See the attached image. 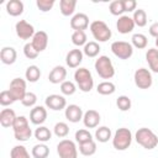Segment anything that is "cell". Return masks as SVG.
<instances>
[{
	"label": "cell",
	"mask_w": 158,
	"mask_h": 158,
	"mask_svg": "<svg viewBox=\"0 0 158 158\" xmlns=\"http://www.w3.org/2000/svg\"><path fill=\"white\" fill-rule=\"evenodd\" d=\"M136 142L146 149H153L158 146V136L148 127H141L135 133Z\"/></svg>",
	"instance_id": "6da1fadb"
},
{
	"label": "cell",
	"mask_w": 158,
	"mask_h": 158,
	"mask_svg": "<svg viewBox=\"0 0 158 158\" xmlns=\"http://www.w3.org/2000/svg\"><path fill=\"white\" fill-rule=\"evenodd\" d=\"M12 130H14L15 139L20 141V142H26L32 136V130L30 128L28 120L25 116H17L16 117L14 126H12Z\"/></svg>",
	"instance_id": "7a4b0ae2"
},
{
	"label": "cell",
	"mask_w": 158,
	"mask_h": 158,
	"mask_svg": "<svg viewBox=\"0 0 158 158\" xmlns=\"http://www.w3.org/2000/svg\"><path fill=\"white\" fill-rule=\"evenodd\" d=\"M132 132L130 128H117L112 136V146L117 151H126L132 143Z\"/></svg>",
	"instance_id": "3957f363"
},
{
	"label": "cell",
	"mask_w": 158,
	"mask_h": 158,
	"mask_svg": "<svg viewBox=\"0 0 158 158\" xmlns=\"http://www.w3.org/2000/svg\"><path fill=\"white\" fill-rule=\"evenodd\" d=\"M74 80L83 93H89L94 88V79L89 69L86 68H78L74 72Z\"/></svg>",
	"instance_id": "277c9868"
},
{
	"label": "cell",
	"mask_w": 158,
	"mask_h": 158,
	"mask_svg": "<svg viewBox=\"0 0 158 158\" xmlns=\"http://www.w3.org/2000/svg\"><path fill=\"white\" fill-rule=\"evenodd\" d=\"M98 75L102 79H111L115 75V67L107 56H99L94 63Z\"/></svg>",
	"instance_id": "5b68a950"
},
{
	"label": "cell",
	"mask_w": 158,
	"mask_h": 158,
	"mask_svg": "<svg viewBox=\"0 0 158 158\" xmlns=\"http://www.w3.org/2000/svg\"><path fill=\"white\" fill-rule=\"evenodd\" d=\"M89 28H90V32H91L94 40H96L98 42H106L112 36V32H111L110 27L106 25V22H104L101 20L93 21L90 23Z\"/></svg>",
	"instance_id": "8992f818"
},
{
	"label": "cell",
	"mask_w": 158,
	"mask_h": 158,
	"mask_svg": "<svg viewBox=\"0 0 158 158\" xmlns=\"http://www.w3.org/2000/svg\"><path fill=\"white\" fill-rule=\"evenodd\" d=\"M111 52L120 59H130L133 54V46L126 41H115L111 43Z\"/></svg>",
	"instance_id": "52a82bcc"
},
{
	"label": "cell",
	"mask_w": 158,
	"mask_h": 158,
	"mask_svg": "<svg viewBox=\"0 0 158 158\" xmlns=\"http://www.w3.org/2000/svg\"><path fill=\"white\" fill-rule=\"evenodd\" d=\"M133 80L136 86L139 89H149L153 84L152 73L147 68H138L133 74Z\"/></svg>",
	"instance_id": "ba28073f"
},
{
	"label": "cell",
	"mask_w": 158,
	"mask_h": 158,
	"mask_svg": "<svg viewBox=\"0 0 158 158\" xmlns=\"http://www.w3.org/2000/svg\"><path fill=\"white\" fill-rule=\"evenodd\" d=\"M57 153L59 158H78V148L72 139H62L57 144Z\"/></svg>",
	"instance_id": "9c48e42d"
},
{
	"label": "cell",
	"mask_w": 158,
	"mask_h": 158,
	"mask_svg": "<svg viewBox=\"0 0 158 158\" xmlns=\"http://www.w3.org/2000/svg\"><path fill=\"white\" fill-rule=\"evenodd\" d=\"M9 91L11 93V95H12L15 101H19V100L21 101L25 98L26 93H27V90H26V80L22 79V78H14L11 80V83H10Z\"/></svg>",
	"instance_id": "30bf717a"
},
{
	"label": "cell",
	"mask_w": 158,
	"mask_h": 158,
	"mask_svg": "<svg viewBox=\"0 0 158 158\" xmlns=\"http://www.w3.org/2000/svg\"><path fill=\"white\" fill-rule=\"evenodd\" d=\"M15 31H16V35L21 40H30L35 36V27L27 22L26 20H20L16 22L15 25Z\"/></svg>",
	"instance_id": "8fae6325"
},
{
	"label": "cell",
	"mask_w": 158,
	"mask_h": 158,
	"mask_svg": "<svg viewBox=\"0 0 158 158\" xmlns=\"http://www.w3.org/2000/svg\"><path fill=\"white\" fill-rule=\"evenodd\" d=\"M44 104L48 109L53 110V111H60L63 109L67 107V100L63 95L59 94H51L46 98Z\"/></svg>",
	"instance_id": "7c38bea8"
},
{
	"label": "cell",
	"mask_w": 158,
	"mask_h": 158,
	"mask_svg": "<svg viewBox=\"0 0 158 158\" xmlns=\"http://www.w3.org/2000/svg\"><path fill=\"white\" fill-rule=\"evenodd\" d=\"M89 26H90L89 25V17L86 14L78 12V14H74L70 19V27L74 31H84Z\"/></svg>",
	"instance_id": "4fadbf2b"
},
{
	"label": "cell",
	"mask_w": 158,
	"mask_h": 158,
	"mask_svg": "<svg viewBox=\"0 0 158 158\" xmlns=\"http://www.w3.org/2000/svg\"><path fill=\"white\" fill-rule=\"evenodd\" d=\"M64 110H65V111H64L65 118H67L69 122L77 123V122H79L80 120H83L84 112H83V109H81L79 105L70 104V105H68Z\"/></svg>",
	"instance_id": "5bb4252c"
},
{
	"label": "cell",
	"mask_w": 158,
	"mask_h": 158,
	"mask_svg": "<svg viewBox=\"0 0 158 158\" xmlns=\"http://www.w3.org/2000/svg\"><path fill=\"white\" fill-rule=\"evenodd\" d=\"M135 26L136 25L133 22V19L131 16H128V15L120 16L118 20H117V22H116V28L122 35H127V33L132 32L133 28H135Z\"/></svg>",
	"instance_id": "9a60e30c"
},
{
	"label": "cell",
	"mask_w": 158,
	"mask_h": 158,
	"mask_svg": "<svg viewBox=\"0 0 158 158\" xmlns=\"http://www.w3.org/2000/svg\"><path fill=\"white\" fill-rule=\"evenodd\" d=\"M46 118H47V110H46L44 106L37 105L33 109H31V111H30V121L33 125L41 126L46 121Z\"/></svg>",
	"instance_id": "2e32d148"
},
{
	"label": "cell",
	"mask_w": 158,
	"mask_h": 158,
	"mask_svg": "<svg viewBox=\"0 0 158 158\" xmlns=\"http://www.w3.org/2000/svg\"><path fill=\"white\" fill-rule=\"evenodd\" d=\"M83 51L79 49V48H74V49H70L67 56H65V63L69 68H78L80 65V63L83 62Z\"/></svg>",
	"instance_id": "e0dca14e"
},
{
	"label": "cell",
	"mask_w": 158,
	"mask_h": 158,
	"mask_svg": "<svg viewBox=\"0 0 158 158\" xmlns=\"http://www.w3.org/2000/svg\"><path fill=\"white\" fill-rule=\"evenodd\" d=\"M100 114L96 111V110H88L84 112V116H83V123L86 128H95L99 126L100 123Z\"/></svg>",
	"instance_id": "ac0fdd59"
},
{
	"label": "cell",
	"mask_w": 158,
	"mask_h": 158,
	"mask_svg": "<svg viewBox=\"0 0 158 158\" xmlns=\"http://www.w3.org/2000/svg\"><path fill=\"white\" fill-rule=\"evenodd\" d=\"M32 46L37 49V52H43L48 46V35L44 31H37L31 41Z\"/></svg>",
	"instance_id": "d6986e66"
},
{
	"label": "cell",
	"mask_w": 158,
	"mask_h": 158,
	"mask_svg": "<svg viewBox=\"0 0 158 158\" xmlns=\"http://www.w3.org/2000/svg\"><path fill=\"white\" fill-rule=\"evenodd\" d=\"M67 78V69L63 65H56L48 74V80L52 84H62L65 81Z\"/></svg>",
	"instance_id": "ffe728a7"
},
{
	"label": "cell",
	"mask_w": 158,
	"mask_h": 158,
	"mask_svg": "<svg viewBox=\"0 0 158 158\" xmlns=\"http://www.w3.org/2000/svg\"><path fill=\"white\" fill-rule=\"evenodd\" d=\"M17 58V52L14 47H2L0 51V59L4 64L10 65L16 62Z\"/></svg>",
	"instance_id": "44dd1931"
},
{
	"label": "cell",
	"mask_w": 158,
	"mask_h": 158,
	"mask_svg": "<svg viewBox=\"0 0 158 158\" xmlns=\"http://www.w3.org/2000/svg\"><path fill=\"white\" fill-rule=\"evenodd\" d=\"M16 117L17 116L12 109H2L0 112V125L5 128L12 127Z\"/></svg>",
	"instance_id": "7402d4cb"
},
{
	"label": "cell",
	"mask_w": 158,
	"mask_h": 158,
	"mask_svg": "<svg viewBox=\"0 0 158 158\" xmlns=\"http://www.w3.org/2000/svg\"><path fill=\"white\" fill-rule=\"evenodd\" d=\"M5 7H6V12L10 16H14V17L20 16L23 12V9H25L23 2L21 0H9L5 5Z\"/></svg>",
	"instance_id": "603a6c76"
},
{
	"label": "cell",
	"mask_w": 158,
	"mask_h": 158,
	"mask_svg": "<svg viewBox=\"0 0 158 158\" xmlns=\"http://www.w3.org/2000/svg\"><path fill=\"white\" fill-rule=\"evenodd\" d=\"M146 60L149 65L151 72L158 73V49L157 48H149L146 52Z\"/></svg>",
	"instance_id": "cb8c5ba5"
},
{
	"label": "cell",
	"mask_w": 158,
	"mask_h": 158,
	"mask_svg": "<svg viewBox=\"0 0 158 158\" xmlns=\"http://www.w3.org/2000/svg\"><path fill=\"white\" fill-rule=\"evenodd\" d=\"M33 135H35V138H36L37 141H40L41 143H46V142H48V141L52 138V132H51V130H49L48 127H46V126H38V127L35 130Z\"/></svg>",
	"instance_id": "d4e9b609"
},
{
	"label": "cell",
	"mask_w": 158,
	"mask_h": 158,
	"mask_svg": "<svg viewBox=\"0 0 158 158\" xmlns=\"http://www.w3.org/2000/svg\"><path fill=\"white\" fill-rule=\"evenodd\" d=\"M75 6H77L75 0H60L59 1V9L63 16H72L75 11Z\"/></svg>",
	"instance_id": "484cf974"
},
{
	"label": "cell",
	"mask_w": 158,
	"mask_h": 158,
	"mask_svg": "<svg viewBox=\"0 0 158 158\" xmlns=\"http://www.w3.org/2000/svg\"><path fill=\"white\" fill-rule=\"evenodd\" d=\"M100 49L101 48H100V46L96 41H90V42H86V44L84 46L83 53L89 58H95V57L99 56Z\"/></svg>",
	"instance_id": "4316f807"
},
{
	"label": "cell",
	"mask_w": 158,
	"mask_h": 158,
	"mask_svg": "<svg viewBox=\"0 0 158 158\" xmlns=\"http://www.w3.org/2000/svg\"><path fill=\"white\" fill-rule=\"evenodd\" d=\"M95 138H96L98 142L105 143L109 139H112V132L107 126H100L95 131Z\"/></svg>",
	"instance_id": "83f0119b"
},
{
	"label": "cell",
	"mask_w": 158,
	"mask_h": 158,
	"mask_svg": "<svg viewBox=\"0 0 158 158\" xmlns=\"http://www.w3.org/2000/svg\"><path fill=\"white\" fill-rule=\"evenodd\" d=\"M31 154L33 158H47L49 156V148L46 143H38L32 147Z\"/></svg>",
	"instance_id": "f1b7e54d"
},
{
	"label": "cell",
	"mask_w": 158,
	"mask_h": 158,
	"mask_svg": "<svg viewBox=\"0 0 158 158\" xmlns=\"http://www.w3.org/2000/svg\"><path fill=\"white\" fill-rule=\"evenodd\" d=\"M116 90V86L112 81L110 80H105V81H101L98 86H96V91L100 94V95H111L114 94Z\"/></svg>",
	"instance_id": "f546056e"
},
{
	"label": "cell",
	"mask_w": 158,
	"mask_h": 158,
	"mask_svg": "<svg viewBox=\"0 0 158 158\" xmlns=\"http://www.w3.org/2000/svg\"><path fill=\"white\" fill-rule=\"evenodd\" d=\"M25 78L30 83H36L41 78V70H40V68L37 65H30V67H27V69L25 72Z\"/></svg>",
	"instance_id": "4dcf8cb0"
},
{
	"label": "cell",
	"mask_w": 158,
	"mask_h": 158,
	"mask_svg": "<svg viewBox=\"0 0 158 158\" xmlns=\"http://www.w3.org/2000/svg\"><path fill=\"white\" fill-rule=\"evenodd\" d=\"M79 152H80V154H83L85 157H90V156L95 154V152H96V142L93 139V141H89V142L79 144Z\"/></svg>",
	"instance_id": "1f68e13d"
},
{
	"label": "cell",
	"mask_w": 158,
	"mask_h": 158,
	"mask_svg": "<svg viewBox=\"0 0 158 158\" xmlns=\"http://www.w3.org/2000/svg\"><path fill=\"white\" fill-rule=\"evenodd\" d=\"M131 44L138 49H143L147 47L148 44V40L147 36H144L143 33H135L131 37Z\"/></svg>",
	"instance_id": "d6a6232c"
},
{
	"label": "cell",
	"mask_w": 158,
	"mask_h": 158,
	"mask_svg": "<svg viewBox=\"0 0 158 158\" xmlns=\"http://www.w3.org/2000/svg\"><path fill=\"white\" fill-rule=\"evenodd\" d=\"M133 22L138 27H144L147 25V14L143 9H136L133 12Z\"/></svg>",
	"instance_id": "836d02e7"
},
{
	"label": "cell",
	"mask_w": 158,
	"mask_h": 158,
	"mask_svg": "<svg viewBox=\"0 0 158 158\" xmlns=\"http://www.w3.org/2000/svg\"><path fill=\"white\" fill-rule=\"evenodd\" d=\"M86 40L88 37L85 31H74L72 33V43L77 47H81V46L84 47L86 44Z\"/></svg>",
	"instance_id": "e575fe53"
},
{
	"label": "cell",
	"mask_w": 158,
	"mask_h": 158,
	"mask_svg": "<svg viewBox=\"0 0 158 158\" xmlns=\"http://www.w3.org/2000/svg\"><path fill=\"white\" fill-rule=\"evenodd\" d=\"M10 158H30V153L25 146L17 144V146H14L11 148Z\"/></svg>",
	"instance_id": "d590c367"
},
{
	"label": "cell",
	"mask_w": 158,
	"mask_h": 158,
	"mask_svg": "<svg viewBox=\"0 0 158 158\" xmlns=\"http://www.w3.org/2000/svg\"><path fill=\"white\" fill-rule=\"evenodd\" d=\"M109 11L111 15L114 16H122L123 12H125V9H123V0H115L112 2H110L109 5Z\"/></svg>",
	"instance_id": "8d00e7d4"
},
{
	"label": "cell",
	"mask_w": 158,
	"mask_h": 158,
	"mask_svg": "<svg viewBox=\"0 0 158 158\" xmlns=\"http://www.w3.org/2000/svg\"><path fill=\"white\" fill-rule=\"evenodd\" d=\"M75 141L81 144V143H85V142H89V141H93V135L89 132V130L86 128H80L75 132V136H74Z\"/></svg>",
	"instance_id": "74e56055"
},
{
	"label": "cell",
	"mask_w": 158,
	"mask_h": 158,
	"mask_svg": "<svg viewBox=\"0 0 158 158\" xmlns=\"http://www.w3.org/2000/svg\"><path fill=\"white\" fill-rule=\"evenodd\" d=\"M53 132L57 137L59 138H64L68 136L69 133V126L65 123V122H57L53 127Z\"/></svg>",
	"instance_id": "f35d334b"
},
{
	"label": "cell",
	"mask_w": 158,
	"mask_h": 158,
	"mask_svg": "<svg viewBox=\"0 0 158 158\" xmlns=\"http://www.w3.org/2000/svg\"><path fill=\"white\" fill-rule=\"evenodd\" d=\"M75 91H77V85H75L73 81L65 80V81H63V83L60 84V93H62L63 95L70 96V95H73Z\"/></svg>",
	"instance_id": "ab89813d"
},
{
	"label": "cell",
	"mask_w": 158,
	"mask_h": 158,
	"mask_svg": "<svg viewBox=\"0 0 158 158\" xmlns=\"http://www.w3.org/2000/svg\"><path fill=\"white\" fill-rule=\"evenodd\" d=\"M116 105H117L118 110H121V111H128V110L131 109L132 102H131V99H130L128 96H126V95H120V96L116 99Z\"/></svg>",
	"instance_id": "60d3db41"
},
{
	"label": "cell",
	"mask_w": 158,
	"mask_h": 158,
	"mask_svg": "<svg viewBox=\"0 0 158 158\" xmlns=\"http://www.w3.org/2000/svg\"><path fill=\"white\" fill-rule=\"evenodd\" d=\"M36 102H37V95L32 91H27L25 98L21 100V104L26 107H35Z\"/></svg>",
	"instance_id": "b9f144b4"
},
{
	"label": "cell",
	"mask_w": 158,
	"mask_h": 158,
	"mask_svg": "<svg viewBox=\"0 0 158 158\" xmlns=\"http://www.w3.org/2000/svg\"><path fill=\"white\" fill-rule=\"evenodd\" d=\"M38 53L40 52H37V49L32 46L31 42H28V43H26L23 46V54H25L26 58H28V59H36L38 57Z\"/></svg>",
	"instance_id": "7bdbcfd3"
},
{
	"label": "cell",
	"mask_w": 158,
	"mask_h": 158,
	"mask_svg": "<svg viewBox=\"0 0 158 158\" xmlns=\"http://www.w3.org/2000/svg\"><path fill=\"white\" fill-rule=\"evenodd\" d=\"M14 102H15V100L9 90H2L0 93V105L1 106H9Z\"/></svg>",
	"instance_id": "ee69618b"
},
{
	"label": "cell",
	"mask_w": 158,
	"mask_h": 158,
	"mask_svg": "<svg viewBox=\"0 0 158 158\" xmlns=\"http://www.w3.org/2000/svg\"><path fill=\"white\" fill-rule=\"evenodd\" d=\"M36 5H37L40 11L47 12V11L52 10V7L54 6V0H37Z\"/></svg>",
	"instance_id": "f6af8a7d"
},
{
	"label": "cell",
	"mask_w": 158,
	"mask_h": 158,
	"mask_svg": "<svg viewBox=\"0 0 158 158\" xmlns=\"http://www.w3.org/2000/svg\"><path fill=\"white\" fill-rule=\"evenodd\" d=\"M136 6H137V2L135 0H123V9H125V12H135L136 10Z\"/></svg>",
	"instance_id": "bcb514c9"
},
{
	"label": "cell",
	"mask_w": 158,
	"mask_h": 158,
	"mask_svg": "<svg viewBox=\"0 0 158 158\" xmlns=\"http://www.w3.org/2000/svg\"><path fill=\"white\" fill-rule=\"evenodd\" d=\"M149 35L153 36L154 38H158V22H153L151 26H149Z\"/></svg>",
	"instance_id": "7dc6e473"
},
{
	"label": "cell",
	"mask_w": 158,
	"mask_h": 158,
	"mask_svg": "<svg viewBox=\"0 0 158 158\" xmlns=\"http://www.w3.org/2000/svg\"><path fill=\"white\" fill-rule=\"evenodd\" d=\"M156 46L158 47V38H156Z\"/></svg>",
	"instance_id": "c3c4849f"
}]
</instances>
